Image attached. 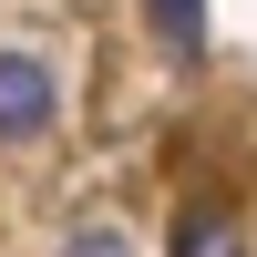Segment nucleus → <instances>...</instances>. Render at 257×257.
<instances>
[{
  "mask_svg": "<svg viewBox=\"0 0 257 257\" xmlns=\"http://www.w3.org/2000/svg\"><path fill=\"white\" fill-rule=\"evenodd\" d=\"M175 257H226V206H216V196H196V206L175 216Z\"/></svg>",
  "mask_w": 257,
  "mask_h": 257,
  "instance_id": "nucleus-3",
  "label": "nucleus"
},
{
  "mask_svg": "<svg viewBox=\"0 0 257 257\" xmlns=\"http://www.w3.org/2000/svg\"><path fill=\"white\" fill-rule=\"evenodd\" d=\"M62 257H123V237H103V226H93V237H72Z\"/></svg>",
  "mask_w": 257,
  "mask_h": 257,
  "instance_id": "nucleus-4",
  "label": "nucleus"
},
{
  "mask_svg": "<svg viewBox=\"0 0 257 257\" xmlns=\"http://www.w3.org/2000/svg\"><path fill=\"white\" fill-rule=\"evenodd\" d=\"M144 21H155V41H165L175 62L206 52V0H144Z\"/></svg>",
  "mask_w": 257,
  "mask_h": 257,
  "instance_id": "nucleus-2",
  "label": "nucleus"
},
{
  "mask_svg": "<svg viewBox=\"0 0 257 257\" xmlns=\"http://www.w3.org/2000/svg\"><path fill=\"white\" fill-rule=\"evenodd\" d=\"M52 62H31V52H0V144H31L41 123H52Z\"/></svg>",
  "mask_w": 257,
  "mask_h": 257,
  "instance_id": "nucleus-1",
  "label": "nucleus"
}]
</instances>
